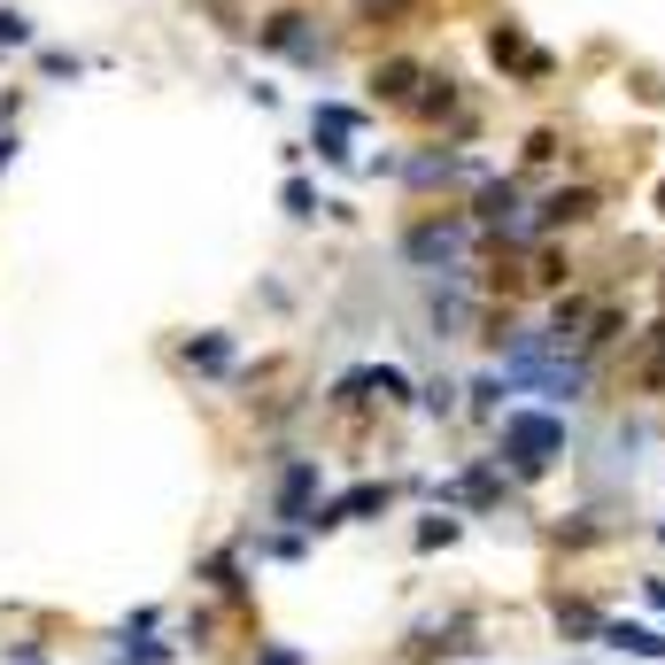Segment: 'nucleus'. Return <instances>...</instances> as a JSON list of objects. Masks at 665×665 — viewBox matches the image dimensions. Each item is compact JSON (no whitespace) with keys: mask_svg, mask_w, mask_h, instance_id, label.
Returning a JSON list of instances; mask_svg holds the SVG:
<instances>
[{"mask_svg":"<svg viewBox=\"0 0 665 665\" xmlns=\"http://www.w3.org/2000/svg\"><path fill=\"white\" fill-rule=\"evenodd\" d=\"M457 240H465V225H426V232H410V256L434 264V256H457Z\"/></svg>","mask_w":665,"mask_h":665,"instance_id":"nucleus-2","label":"nucleus"},{"mask_svg":"<svg viewBox=\"0 0 665 665\" xmlns=\"http://www.w3.org/2000/svg\"><path fill=\"white\" fill-rule=\"evenodd\" d=\"M23 39H31V23H23L16 8H0V54H8V47H23Z\"/></svg>","mask_w":665,"mask_h":665,"instance_id":"nucleus-3","label":"nucleus"},{"mask_svg":"<svg viewBox=\"0 0 665 665\" xmlns=\"http://www.w3.org/2000/svg\"><path fill=\"white\" fill-rule=\"evenodd\" d=\"M264 665H302V658H295V651H271V658H264Z\"/></svg>","mask_w":665,"mask_h":665,"instance_id":"nucleus-4","label":"nucleus"},{"mask_svg":"<svg viewBox=\"0 0 665 665\" xmlns=\"http://www.w3.org/2000/svg\"><path fill=\"white\" fill-rule=\"evenodd\" d=\"M503 441H510V449H518V465L534 473V465H549V449H557V426H549V418H510V426H503Z\"/></svg>","mask_w":665,"mask_h":665,"instance_id":"nucleus-1","label":"nucleus"}]
</instances>
